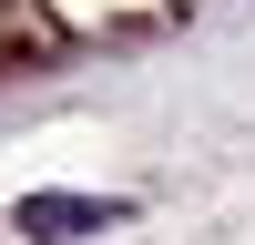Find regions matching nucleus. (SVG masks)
I'll list each match as a JSON object with an SVG mask.
<instances>
[{"instance_id": "obj_1", "label": "nucleus", "mask_w": 255, "mask_h": 245, "mask_svg": "<svg viewBox=\"0 0 255 245\" xmlns=\"http://www.w3.org/2000/svg\"><path fill=\"white\" fill-rule=\"evenodd\" d=\"M133 204H113V194H20L10 204V225L31 245H72V235H102V225H123Z\"/></svg>"}]
</instances>
